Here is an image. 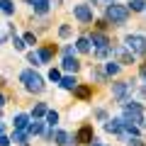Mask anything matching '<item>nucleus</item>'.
<instances>
[{"instance_id": "nucleus-28", "label": "nucleus", "mask_w": 146, "mask_h": 146, "mask_svg": "<svg viewBox=\"0 0 146 146\" xmlns=\"http://www.w3.org/2000/svg\"><path fill=\"white\" fill-rule=\"evenodd\" d=\"M12 46H15L17 51H22V49H25V39H20V36H15V39H12Z\"/></svg>"}, {"instance_id": "nucleus-1", "label": "nucleus", "mask_w": 146, "mask_h": 146, "mask_svg": "<svg viewBox=\"0 0 146 146\" xmlns=\"http://www.w3.org/2000/svg\"><path fill=\"white\" fill-rule=\"evenodd\" d=\"M20 80L25 83V88L29 90V93H42V90H44L42 76L34 73V71H22V73H20Z\"/></svg>"}, {"instance_id": "nucleus-21", "label": "nucleus", "mask_w": 146, "mask_h": 146, "mask_svg": "<svg viewBox=\"0 0 146 146\" xmlns=\"http://www.w3.org/2000/svg\"><path fill=\"white\" fill-rule=\"evenodd\" d=\"M129 7H131L134 12H141V10L146 7V3H144V0H131V3H129Z\"/></svg>"}, {"instance_id": "nucleus-20", "label": "nucleus", "mask_w": 146, "mask_h": 146, "mask_svg": "<svg viewBox=\"0 0 146 146\" xmlns=\"http://www.w3.org/2000/svg\"><path fill=\"white\" fill-rule=\"evenodd\" d=\"M46 112H49V110H46V105H44V102H39V105L34 107V119H36V117H44Z\"/></svg>"}, {"instance_id": "nucleus-34", "label": "nucleus", "mask_w": 146, "mask_h": 146, "mask_svg": "<svg viewBox=\"0 0 146 146\" xmlns=\"http://www.w3.org/2000/svg\"><path fill=\"white\" fill-rule=\"evenodd\" d=\"M129 146H141V139H136V136H134V139H129Z\"/></svg>"}, {"instance_id": "nucleus-18", "label": "nucleus", "mask_w": 146, "mask_h": 146, "mask_svg": "<svg viewBox=\"0 0 146 146\" xmlns=\"http://www.w3.org/2000/svg\"><path fill=\"white\" fill-rule=\"evenodd\" d=\"M76 49H78V51H90V39H85V36H80L78 42H76Z\"/></svg>"}, {"instance_id": "nucleus-25", "label": "nucleus", "mask_w": 146, "mask_h": 146, "mask_svg": "<svg viewBox=\"0 0 146 146\" xmlns=\"http://www.w3.org/2000/svg\"><path fill=\"white\" fill-rule=\"evenodd\" d=\"M27 58H29V63H34V66L42 63V58H39V54H36V51H29V54H27Z\"/></svg>"}, {"instance_id": "nucleus-22", "label": "nucleus", "mask_w": 146, "mask_h": 146, "mask_svg": "<svg viewBox=\"0 0 146 146\" xmlns=\"http://www.w3.org/2000/svg\"><path fill=\"white\" fill-rule=\"evenodd\" d=\"M36 54H39V58H42L44 63H49V61H51V49H39Z\"/></svg>"}, {"instance_id": "nucleus-31", "label": "nucleus", "mask_w": 146, "mask_h": 146, "mask_svg": "<svg viewBox=\"0 0 146 146\" xmlns=\"http://www.w3.org/2000/svg\"><path fill=\"white\" fill-rule=\"evenodd\" d=\"M90 76H93L95 80H100V83H102V80H105V76H102V73H100V71H93V73H90Z\"/></svg>"}, {"instance_id": "nucleus-23", "label": "nucleus", "mask_w": 146, "mask_h": 146, "mask_svg": "<svg viewBox=\"0 0 146 146\" xmlns=\"http://www.w3.org/2000/svg\"><path fill=\"white\" fill-rule=\"evenodd\" d=\"M76 95H78L80 100H85L90 95V88H85V85H78V88H76Z\"/></svg>"}, {"instance_id": "nucleus-8", "label": "nucleus", "mask_w": 146, "mask_h": 146, "mask_svg": "<svg viewBox=\"0 0 146 146\" xmlns=\"http://www.w3.org/2000/svg\"><path fill=\"white\" fill-rule=\"evenodd\" d=\"M12 124H15V129H17V131H27L32 122H29V117H27V115H17L15 119H12Z\"/></svg>"}, {"instance_id": "nucleus-38", "label": "nucleus", "mask_w": 146, "mask_h": 146, "mask_svg": "<svg viewBox=\"0 0 146 146\" xmlns=\"http://www.w3.org/2000/svg\"><path fill=\"white\" fill-rule=\"evenodd\" d=\"M90 146H102V141H93V144H90Z\"/></svg>"}, {"instance_id": "nucleus-39", "label": "nucleus", "mask_w": 146, "mask_h": 146, "mask_svg": "<svg viewBox=\"0 0 146 146\" xmlns=\"http://www.w3.org/2000/svg\"><path fill=\"white\" fill-rule=\"evenodd\" d=\"M3 131H5V124H3V122H0V134H3Z\"/></svg>"}, {"instance_id": "nucleus-17", "label": "nucleus", "mask_w": 146, "mask_h": 146, "mask_svg": "<svg viewBox=\"0 0 146 146\" xmlns=\"http://www.w3.org/2000/svg\"><path fill=\"white\" fill-rule=\"evenodd\" d=\"M0 10L5 12V15H15V5H12V0H0Z\"/></svg>"}, {"instance_id": "nucleus-12", "label": "nucleus", "mask_w": 146, "mask_h": 146, "mask_svg": "<svg viewBox=\"0 0 146 146\" xmlns=\"http://www.w3.org/2000/svg\"><path fill=\"white\" fill-rule=\"evenodd\" d=\"M90 139H93V129H90V127H83V129L76 134V141H80V144H85V141H90Z\"/></svg>"}, {"instance_id": "nucleus-32", "label": "nucleus", "mask_w": 146, "mask_h": 146, "mask_svg": "<svg viewBox=\"0 0 146 146\" xmlns=\"http://www.w3.org/2000/svg\"><path fill=\"white\" fill-rule=\"evenodd\" d=\"M36 42V39H34V34H32V32H29V34H25V44H34Z\"/></svg>"}, {"instance_id": "nucleus-3", "label": "nucleus", "mask_w": 146, "mask_h": 146, "mask_svg": "<svg viewBox=\"0 0 146 146\" xmlns=\"http://www.w3.org/2000/svg\"><path fill=\"white\" fill-rule=\"evenodd\" d=\"M124 122H131V124H141L144 122V107L139 102H124Z\"/></svg>"}, {"instance_id": "nucleus-2", "label": "nucleus", "mask_w": 146, "mask_h": 146, "mask_svg": "<svg viewBox=\"0 0 146 146\" xmlns=\"http://www.w3.org/2000/svg\"><path fill=\"white\" fill-rule=\"evenodd\" d=\"M127 17H129V7L117 5V3H110L107 5V20L112 22V25H124Z\"/></svg>"}, {"instance_id": "nucleus-41", "label": "nucleus", "mask_w": 146, "mask_h": 146, "mask_svg": "<svg viewBox=\"0 0 146 146\" xmlns=\"http://www.w3.org/2000/svg\"><path fill=\"white\" fill-rule=\"evenodd\" d=\"M110 3H115V0H110Z\"/></svg>"}, {"instance_id": "nucleus-4", "label": "nucleus", "mask_w": 146, "mask_h": 146, "mask_svg": "<svg viewBox=\"0 0 146 146\" xmlns=\"http://www.w3.org/2000/svg\"><path fill=\"white\" fill-rule=\"evenodd\" d=\"M124 46L129 49L131 54H136V56H141V54H146V39L139 34H129L124 39Z\"/></svg>"}, {"instance_id": "nucleus-37", "label": "nucleus", "mask_w": 146, "mask_h": 146, "mask_svg": "<svg viewBox=\"0 0 146 146\" xmlns=\"http://www.w3.org/2000/svg\"><path fill=\"white\" fill-rule=\"evenodd\" d=\"M3 105H5V95L0 93V107H3Z\"/></svg>"}, {"instance_id": "nucleus-35", "label": "nucleus", "mask_w": 146, "mask_h": 146, "mask_svg": "<svg viewBox=\"0 0 146 146\" xmlns=\"http://www.w3.org/2000/svg\"><path fill=\"white\" fill-rule=\"evenodd\" d=\"M95 117H98V119H107V115H105L102 110H98V112H95Z\"/></svg>"}, {"instance_id": "nucleus-33", "label": "nucleus", "mask_w": 146, "mask_h": 146, "mask_svg": "<svg viewBox=\"0 0 146 146\" xmlns=\"http://www.w3.org/2000/svg\"><path fill=\"white\" fill-rule=\"evenodd\" d=\"M7 144H10V139H7L5 134H0V146H7Z\"/></svg>"}, {"instance_id": "nucleus-24", "label": "nucleus", "mask_w": 146, "mask_h": 146, "mask_svg": "<svg viewBox=\"0 0 146 146\" xmlns=\"http://www.w3.org/2000/svg\"><path fill=\"white\" fill-rule=\"evenodd\" d=\"M27 131H29V134H42V122H32V124H29V129H27Z\"/></svg>"}, {"instance_id": "nucleus-7", "label": "nucleus", "mask_w": 146, "mask_h": 146, "mask_svg": "<svg viewBox=\"0 0 146 146\" xmlns=\"http://www.w3.org/2000/svg\"><path fill=\"white\" fill-rule=\"evenodd\" d=\"M73 15L78 17L80 22H90V20H93V7H90V5H76V7H73Z\"/></svg>"}, {"instance_id": "nucleus-16", "label": "nucleus", "mask_w": 146, "mask_h": 146, "mask_svg": "<svg viewBox=\"0 0 146 146\" xmlns=\"http://www.w3.org/2000/svg\"><path fill=\"white\" fill-rule=\"evenodd\" d=\"M27 136H29V131H17V129H15V134H12V141H17V144L27 146Z\"/></svg>"}, {"instance_id": "nucleus-14", "label": "nucleus", "mask_w": 146, "mask_h": 146, "mask_svg": "<svg viewBox=\"0 0 146 146\" xmlns=\"http://www.w3.org/2000/svg\"><path fill=\"white\" fill-rule=\"evenodd\" d=\"M54 139H56L58 146H68L71 144V136H68L66 131H54Z\"/></svg>"}, {"instance_id": "nucleus-9", "label": "nucleus", "mask_w": 146, "mask_h": 146, "mask_svg": "<svg viewBox=\"0 0 146 146\" xmlns=\"http://www.w3.org/2000/svg\"><path fill=\"white\" fill-rule=\"evenodd\" d=\"M61 66H63V71H73V73H76L80 68V63H78V58H76V56H66Z\"/></svg>"}, {"instance_id": "nucleus-26", "label": "nucleus", "mask_w": 146, "mask_h": 146, "mask_svg": "<svg viewBox=\"0 0 146 146\" xmlns=\"http://www.w3.org/2000/svg\"><path fill=\"white\" fill-rule=\"evenodd\" d=\"M46 122H49V124H56V122H58V112H54V110H51V112H46Z\"/></svg>"}, {"instance_id": "nucleus-30", "label": "nucleus", "mask_w": 146, "mask_h": 146, "mask_svg": "<svg viewBox=\"0 0 146 146\" xmlns=\"http://www.w3.org/2000/svg\"><path fill=\"white\" fill-rule=\"evenodd\" d=\"M68 34H71V27H68V25H63L61 29H58V36H61V39H66Z\"/></svg>"}, {"instance_id": "nucleus-11", "label": "nucleus", "mask_w": 146, "mask_h": 146, "mask_svg": "<svg viewBox=\"0 0 146 146\" xmlns=\"http://www.w3.org/2000/svg\"><path fill=\"white\" fill-rule=\"evenodd\" d=\"M105 129H107L110 134H117V136H119V131H122V119H110L107 124H105Z\"/></svg>"}, {"instance_id": "nucleus-10", "label": "nucleus", "mask_w": 146, "mask_h": 146, "mask_svg": "<svg viewBox=\"0 0 146 146\" xmlns=\"http://www.w3.org/2000/svg\"><path fill=\"white\" fill-rule=\"evenodd\" d=\"M27 3H32V7H34V12H39V15H44V12L49 10V0H27Z\"/></svg>"}, {"instance_id": "nucleus-36", "label": "nucleus", "mask_w": 146, "mask_h": 146, "mask_svg": "<svg viewBox=\"0 0 146 146\" xmlns=\"http://www.w3.org/2000/svg\"><path fill=\"white\" fill-rule=\"evenodd\" d=\"M141 78L146 80V66H141Z\"/></svg>"}, {"instance_id": "nucleus-27", "label": "nucleus", "mask_w": 146, "mask_h": 146, "mask_svg": "<svg viewBox=\"0 0 146 146\" xmlns=\"http://www.w3.org/2000/svg\"><path fill=\"white\" fill-rule=\"evenodd\" d=\"M107 54H110V46H102V49H95V56H98V58H107Z\"/></svg>"}, {"instance_id": "nucleus-29", "label": "nucleus", "mask_w": 146, "mask_h": 146, "mask_svg": "<svg viewBox=\"0 0 146 146\" xmlns=\"http://www.w3.org/2000/svg\"><path fill=\"white\" fill-rule=\"evenodd\" d=\"M49 80H54V83H56V80H61V73H58L56 68H51V71H49Z\"/></svg>"}, {"instance_id": "nucleus-13", "label": "nucleus", "mask_w": 146, "mask_h": 146, "mask_svg": "<svg viewBox=\"0 0 146 146\" xmlns=\"http://www.w3.org/2000/svg\"><path fill=\"white\" fill-rule=\"evenodd\" d=\"M90 42H93L98 49H102V46H110V42H107V36H105V34H93V36H90Z\"/></svg>"}, {"instance_id": "nucleus-15", "label": "nucleus", "mask_w": 146, "mask_h": 146, "mask_svg": "<svg viewBox=\"0 0 146 146\" xmlns=\"http://www.w3.org/2000/svg\"><path fill=\"white\" fill-rule=\"evenodd\" d=\"M61 88H66V90H76V88H78V80L73 78V76H66V78H61Z\"/></svg>"}, {"instance_id": "nucleus-19", "label": "nucleus", "mask_w": 146, "mask_h": 146, "mask_svg": "<svg viewBox=\"0 0 146 146\" xmlns=\"http://www.w3.org/2000/svg\"><path fill=\"white\" fill-rule=\"evenodd\" d=\"M105 71H107L110 76H117V73H119V63H117V61H110L107 66H105Z\"/></svg>"}, {"instance_id": "nucleus-6", "label": "nucleus", "mask_w": 146, "mask_h": 146, "mask_svg": "<svg viewBox=\"0 0 146 146\" xmlns=\"http://www.w3.org/2000/svg\"><path fill=\"white\" fill-rule=\"evenodd\" d=\"M112 54L117 56V63H134V54H131L127 46H115Z\"/></svg>"}, {"instance_id": "nucleus-40", "label": "nucleus", "mask_w": 146, "mask_h": 146, "mask_svg": "<svg viewBox=\"0 0 146 146\" xmlns=\"http://www.w3.org/2000/svg\"><path fill=\"white\" fill-rule=\"evenodd\" d=\"M90 3H98V0H90Z\"/></svg>"}, {"instance_id": "nucleus-5", "label": "nucleus", "mask_w": 146, "mask_h": 146, "mask_svg": "<svg viewBox=\"0 0 146 146\" xmlns=\"http://www.w3.org/2000/svg\"><path fill=\"white\" fill-rule=\"evenodd\" d=\"M129 90H131L129 83H112V95H115L122 105L127 102V93H129Z\"/></svg>"}]
</instances>
